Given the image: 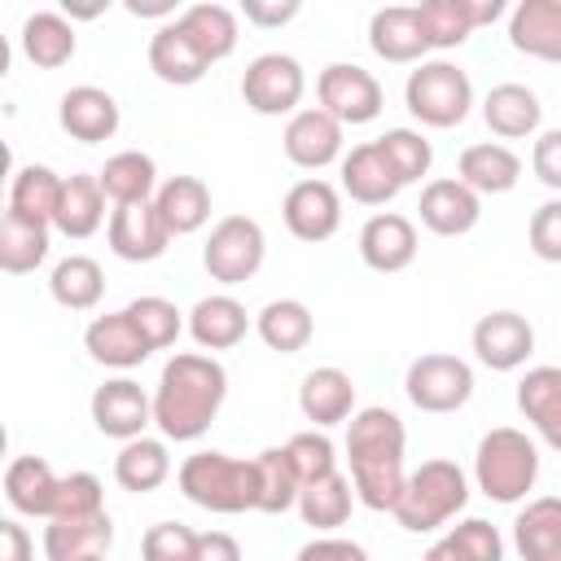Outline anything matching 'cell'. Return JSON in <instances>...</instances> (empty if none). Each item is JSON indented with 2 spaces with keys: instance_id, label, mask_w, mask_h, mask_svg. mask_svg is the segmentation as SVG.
Masks as SVG:
<instances>
[{
  "instance_id": "e0dca14e",
  "label": "cell",
  "mask_w": 561,
  "mask_h": 561,
  "mask_svg": "<svg viewBox=\"0 0 561 561\" xmlns=\"http://www.w3.org/2000/svg\"><path fill=\"white\" fill-rule=\"evenodd\" d=\"M416 250H421L416 224L408 215H399V210H377L359 228V259H364V267H373L381 276L412 267Z\"/></svg>"
},
{
  "instance_id": "cb8c5ba5",
  "label": "cell",
  "mask_w": 561,
  "mask_h": 561,
  "mask_svg": "<svg viewBox=\"0 0 561 561\" xmlns=\"http://www.w3.org/2000/svg\"><path fill=\"white\" fill-rule=\"evenodd\" d=\"M39 543L48 561H92L114 548V522L105 508L88 517H53Z\"/></svg>"
},
{
  "instance_id": "4dcf8cb0",
  "label": "cell",
  "mask_w": 561,
  "mask_h": 561,
  "mask_svg": "<svg viewBox=\"0 0 561 561\" xmlns=\"http://www.w3.org/2000/svg\"><path fill=\"white\" fill-rule=\"evenodd\" d=\"M513 548L522 561H561V495H535L513 517Z\"/></svg>"
},
{
  "instance_id": "ba28073f",
  "label": "cell",
  "mask_w": 561,
  "mask_h": 561,
  "mask_svg": "<svg viewBox=\"0 0 561 561\" xmlns=\"http://www.w3.org/2000/svg\"><path fill=\"white\" fill-rule=\"evenodd\" d=\"M403 394H408L412 408H421L430 416L460 412L473 399V368L460 355H447V351L416 355L403 373Z\"/></svg>"
},
{
  "instance_id": "f1b7e54d",
  "label": "cell",
  "mask_w": 561,
  "mask_h": 561,
  "mask_svg": "<svg viewBox=\"0 0 561 561\" xmlns=\"http://www.w3.org/2000/svg\"><path fill=\"white\" fill-rule=\"evenodd\" d=\"M250 324H254L250 311L232 294H206L188 311V337L202 351H232V346H241Z\"/></svg>"
},
{
  "instance_id": "5b68a950",
  "label": "cell",
  "mask_w": 561,
  "mask_h": 561,
  "mask_svg": "<svg viewBox=\"0 0 561 561\" xmlns=\"http://www.w3.org/2000/svg\"><path fill=\"white\" fill-rule=\"evenodd\" d=\"M539 482V447L517 425H495L478 438L473 486L495 504H522Z\"/></svg>"
},
{
  "instance_id": "60d3db41",
  "label": "cell",
  "mask_w": 561,
  "mask_h": 561,
  "mask_svg": "<svg viewBox=\"0 0 561 561\" xmlns=\"http://www.w3.org/2000/svg\"><path fill=\"white\" fill-rule=\"evenodd\" d=\"M48 294L66 311H92L105 298V272L88 254H66L48 272Z\"/></svg>"
},
{
  "instance_id": "836d02e7",
  "label": "cell",
  "mask_w": 561,
  "mask_h": 561,
  "mask_svg": "<svg viewBox=\"0 0 561 561\" xmlns=\"http://www.w3.org/2000/svg\"><path fill=\"white\" fill-rule=\"evenodd\" d=\"M180 26H184V35L197 44V53H202L210 66L237 53L241 22H237V13H232L228 4H215V0L184 4V9H180Z\"/></svg>"
},
{
  "instance_id": "277c9868",
  "label": "cell",
  "mask_w": 561,
  "mask_h": 561,
  "mask_svg": "<svg viewBox=\"0 0 561 561\" xmlns=\"http://www.w3.org/2000/svg\"><path fill=\"white\" fill-rule=\"evenodd\" d=\"M469 491H473V486H469V473H465L456 460L434 456V460H421V465L408 473V482H403V491H399L390 517H394L408 535H430V530H443L451 517L465 513Z\"/></svg>"
},
{
  "instance_id": "ac0fdd59",
  "label": "cell",
  "mask_w": 561,
  "mask_h": 561,
  "mask_svg": "<svg viewBox=\"0 0 561 561\" xmlns=\"http://www.w3.org/2000/svg\"><path fill=\"white\" fill-rule=\"evenodd\" d=\"M57 123H61V131H66L70 140H79V145H101V140H110V136L118 131L123 110H118V101H114L105 88H96V83H75V88L61 92V101H57Z\"/></svg>"
},
{
  "instance_id": "2e32d148",
  "label": "cell",
  "mask_w": 561,
  "mask_h": 561,
  "mask_svg": "<svg viewBox=\"0 0 561 561\" xmlns=\"http://www.w3.org/2000/svg\"><path fill=\"white\" fill-rule=\"evenodd\" d=\"M416 215H421V228H430L434 237H465L482 219V197L456 175H438L421 188Z\"/></svg>"
},
{
  "instance_id": "d6a6232c",
  "label": "cell",
  "mask_w": 561,
  "mask_h": 561,
  "mask_svg": "<svg viewBox=\"0 0 561 561\" xmlns=\"http://www.w3.org/2000/svg\"><path fill=\"white\" fill-rule=\"evenodd\" d=\"M153 210L171 237H188V232L206 228V219H210V188L197 175H171L158 184Z\"/></svg>"
},
{
  "instance_id": "603a6c76",
  "label": "cell",
  "mask_w": 561,
  "mask_h": 561,
  "mask_svg": "<svg viewBox=\"0 0 561 561\" xmlns=\"http://www.w3.org/2000/svg\"><path fill=\"white\" fill-rule=\"evenodd\" d=\"M508 44L522 57L561 66V0H522L508 9Z\"/></svg>"
},
{
  "instance_id": "91938a15",
  "label": "cell",
  "mask_w": 561,
  "mask_h": 561,
  "mask_svg": "<svg viewBox=\"0 0 561 561\" xmlns=\"http://www.w3.org/2000/svg\"><path fill=\"white\" fill-rule=\"evenodd\" d=\"M508 9H504V0H469V18H473V26H491L495 18H504Z\"/></svg>"
},
{
  "instance_id": "83f0119b",
  "label": "cell",
  "mask_w": 561,
  "mask_h": 561,
  "mask_svg": "<svg viewBox=\"0 0 561 561\" xmlns=\"http://www.w3.org/2000/svg\"><path fill=\"white\" fill-rule=\"evenodd\" d=\"M482 123H486L491 136H500V140L539 136V123H543L539 92L526 88V83H495V88L482 96Z\"/></svg>"
},
{
  "instance_id": "bcb514c9",
  "label": "cell",
  "mask_w": 561,
  "mask_h": 561,
  "mask_svg": "<svg viewBox=\"0 0 561 561\" xmlns=\"http://www.w3.org/2000/svg\"><path fill=\"white\" fill-rule=\"evenodd\" d=\"M123 311L136 320V329L145 333V342H149L153 351L175 346V337L188 329V316H184L171 298H162V294H140V298H131Z\"/></svg>"
},
{
  "instance_id": "30bf717a",
  "label": "cell",
  "mask_w": 561,
  "mask_h": 561,
  "mask_svg": "<svg viewBox=\"0 0 561 561\" xmlns=\"http://www.w3.org/2000/svg\"><path fill=\"white\" fill-rule=\"evenodd\" d=\"M316 101L342 127H359V123H373L381 114L386 92H381V83H377L373 70H364L355 61H329L316 75Z\"/></svg>"
},
{
  "instance_id": "8992f818",
  "label": "cell",
  "mask_w": 561,
  "mask_h": 561,
  "mask_svg": "<svg viewBox=\"0 0 561 561\" xmlns=\"http://www.w3.org/2000/svg\"><path fill=\"white\" fill-rule=\"evenodd\" d=\"M403 105H408V114L421 127L447 131V127H456V123L469 118V110H473V79L456 61L430 57V61H421V66L408 70Z\"/></svg>"
},
{
  "instance_id": "b9f144b4",
  "label": "cell",
  "mask_w": 561,
  "mask_h": 561,
  "mask_svg": "<svg viewBox=\"0 0 561 561\" xmlns=\"http://www.w3.org/2000/svg\"><path fill=\"white\" fill-rule=\"evenodd\" d=\"M48 232L53 228L26 224V219L4 210V219H0V267L9 276H31L48 259Z\"/></svg>"
},
{
  "instance_id": "8d00e7d4",
  "label": "cell",
  "mask_w": 561,
  "mask_h": 561,
  "mask_svg": "<svg viewBox=\"0 0 561 561\" xmlns=\"http://www.w3.org/2000/svg\"><path fill=\"white\" fill-rule=\"evenodd\" d=\"M254 333L267 351L276 355H298L311 337H316V316L302 298H272L263 302V311L254 316Z\"/></svg>"
},
{
  "instance_id": "7dc6e473",
  "label": "cell",
  "mask_w": 561,
  "mask_h": 561,
  "mask_svg": "<svg viewBox=\"0 0 561 561\" xmlns=\"http://www.w3.org/2000/svg\"><path fill=\"white\" fill-rule=\"evenodd\" d=\"M285 451H289L294 473H298L302 486L316 482V478L337 473V447H333V438H329L324 430H298V434L285 443Z\"/></svg>"
},
{
  "instance_id": "f6af8a7d",
  "label": "cell",
  "mask_w": 561,
  "mask_h": 561,
  "mask_svg": "<svg viewBox=\"0 0 561 561\" xmlns=\"http://www.w3.org/2000/svg\"><path fill=\"white\" fill-rule=\"evenodd\" d=\"M377 145H381V153H386V162L394 167V175H399L403 188L416 184V180H425L430 167H434V145H430L425 131H416V127H390V131L377 136Z\"/></svg>"
},
{
  "instance_id": "f5cc1de1",
  "label": "cell",
  "mask_w": 561,
  "mask_h": 561,
  "mask_svg": "<svg viewBox=\"0 0 561 561\" xmlns=\"http://www.w3.org/2000/svg\"><path fill=\"white\" fill-rule=\"evenodd\" d=\"M530 171L543 188H552L561 197V127H548L535 136V149H530Z\"/></svg>"
},
{
  "instance_id": "681fc988",
  "label": "cell",
  "mask_w": 561,
  "mask_h": 561,
  "mask_svg": "<svg viewBox=\"0 0 561 561\" xmlns=\"http://www.w3.org/2000/svg\"><path fill=\"white\" fill-rule=\"evenodd\" d=\"M197 530L184 522H153L140 539V561H193Z\"/></svg>"
},
{
  "instance_id": "ab89813d",
  "label": "cell",
  "mask_w": 561,
  "mask_h": 561,
  "mask_svg": "<svg viewBox=\"0 0 561 561\" xmlns=\"http://www.w3.org/2000/svg\"><path fill=\"white\" fill-rule=\"evenodd\" d=\"M105 197L114 206H131V202H153L158 193V162L140 149H118L105 158V167L96 171Z\"/></svg>"
},
{
  "instance_id": "52a82bcc",
  "label": "cell",
  "mask_w": 561,
  "mask_h": 561,
  "mask_svg": "<svg viewBox=\"0 0 561 561\" xmlns=\"http://www.w3.org/2000/svg\"><path fill=\"white\" fill-rule=\"evenodd\" d=\"M263 254H267V237H263L259 219H250V215H224L210 228L206 245H202V267H206L210 280H219V285L232 289V285H245V280L259 276Z\"/></svg>"
},
{
  "instance_id": "94428289",
  "label": "cell",
  "mask_w": 561,
  "mask_h": 561,
  "mask_svg": "<svg viewBox=\"0 0 561 561\" xmlns=\"http://www.w3.org/2000/svg\"><path fill=\"white\" fill-rule=\"evenodd\" d=\"M421 561H460V557L438 539V543H430V548H425V557H421Z\"/></svg>"
},
{
  "instance_id": "11a10c76",
  "label": "cell",
  "mask_w": 561,
  "mask_h": 561,
  "mask_svg": "<svg viewBox=\"0 0 561 561\" xmlns=\"http://www.w3.org/2000/svg\"><path fill=\"white\" fill-rule=\"evenodd\" d=\"M298 9H302L298 0H285V4H280V0H272V4H267V0H245V4H241V18H245L250 26L272 31V26L294 22V18H298Z\"/></svg>"
},
{
  "instance_id": "4fadbf2b",
  "label": "cell",
  "mask_w": 561,
  "mask_h": 561,
  "mask_svg": "<svg viewBox=\"0 0 561 561\" xmlns=\"http://www.w3.org/2000/svg\"><path fill=\"white\" fill-rule=\"evenodd\" d=\"M280 219L298 241L320 245L342 228V193L329 180L307 175V180L289 184V193L280 202Z\"/></svg>"
},
{
  "instance_id": "7a4b0ae2",
  "label": "cell",
  "mask_w": 561,
  "mask_h": 561,
  "mask_svg": "<svg viewBox=\"0 0 561 561\" xmlns=\"http://www.w3.org/2000/svg\"><path fill=\"white\" fill-rule=\"evenodd\" d=\"M403 451H408V430L403 416L394 408L368 403L346 421V478L355 486V500L373 513H390L408 469H403Z\"/></svg>"
},
{
  "instance_id": "7bdbcfd3",
  "label": "cell",
  "mask_w": 561,
  "mask_h": 561,
  "mask_svg": "<svg viewBox=\"0 0 561 561\" xmlns=\"http://www.w3.org/2000/svg\"><path fill=\"white\" fill-rule=\"evenodd\" d=\"M416 22L425 35V48H460L478 26L469 18V0H421L416 4Z\"/></svg>"
},
{
  "instance_id": "ee69618b",
  "label": "cell",
  "mask_w": 561,
  "mask_h": 561,
  "mask_svg": "<svg viewBox=\"0 0 561 561\" xmlns=\"http://www.w3.org/2000/svg\"><path fill=\"white\" fill-rule=\"evenodd\" d=\"M254 473H259V513H285L298 504V473L285 447H263L254 456Z\"/></svg>"
},
{
  "instance_id": "9a60e30c",
  "label": "cell",
  "mask_w": 561,
  "mask_h": 561,
  "mask_svg": "<svg viewBox=\"0 0 561 561\" xmlns=\"http://www.w3.org/2000/svg\"><path fill=\"white\" fill-rule=\"evenodd\" d=\"M105 241H110V254L123 259V263H153V259L167 254L171 232L158 219L153 202H131V206H114L110 210Z\"/></svg>"
},
{
  "instance_id": "7c38bea8",
  "label": "cell",
  "mask_w": 561,
  "mask_h": 561,
  "mask_svg": "<svg viewBox=\"0 0 561 561\" xmlns=\"http://www.w3.org/2000/svg\"><path fill=\"white\" fill-rule=\"evenodd\" d=\"M342 145H346V127L320 105H302L298 114H289L280 131V149L298 171H324L342 162Z\"/></svg>"
},
{
  "instance_id": "8fae6325",
  "label": "cell",
  "mask_w": 561,
  "mask_h": 561,
  "mask_svg": "<svg viewBox=\"0 0 561 561\" xmlns=\"http://www.w3.org/2000/svg\"><path fill=\"white\" fill-rule=\"evenodd\" d=\"M92 425L114 443H131L153 425V394L131 377H110L92 390Z\"/></svg>"
},
{
  "instance_id": "680465c9",
  "label": "cell",
  "mask_w": 561,
  "mask_h": 561,
  "mask_svg": "<svg viewBox=\"0 0 561 561\" xmlns=\"http://www.w3.org/2000/svg\"><path fill=\"white\" fill-rule=\"evenodd\" d=\"M127 13L131 18H162V22H175L180 18L175 0H127Z\"/></svg>"
},
{
  "instance_id": "3957f363",
  "label": "cell",
  "mask_w": 561,
  "mask_h": 561,
  "mask_svg": "<svg viewBox=\"0 0 561 561\" xmlns=\"http://www.w3.org/2000/svg\"><path fill=\"white\" fill-rule=\"evenodd\" d=\"M180 495L206 513H259V473H254V456H228L215 447H202L193 456H184V465L175 469Z\"/></svg>"
},
{
  "instance_id": "ffe728a7",
  "label": "cell",
  "mask_w": 561,
  "mask_h": 561,
  "mask_svg": "<svg viewBox=\"0 0 561 561\" xmlns=\"http://www.w3.org/2000/svg\"><path fill=\"white\" fill-rule=\"evenodd\" d=\"M337 184H342V193H346L351 202H359V206H386V202H394L399 188H403L377 140H364V145H355L351 153H342V162H337Z\"/></svg>"
},
{
  "instance_id": "4316f807",
  "label": "cell",
  "mask_w": 561,
  "mask_h": 561,
  "mask_svg": "<svg viewBox=\"0 0 561 561\" xmlns=\"http://www.w3.org/2000/svg\"><path fill=\"white\" fill-rule=\"evenodd\" d=\"M57 486H61V478L53 473V465L44 456H13L4 469V500L18 517L48 522L57 508Z\"/></svg>"
},
{
  "instance_id": "74e56055",
  "label": "cell",
  "mask_w": 561,
  "mask_h": 561,
  "mask_svg": "<svg viewBox=\"0 0 561 561\" xmlns=\"http://www.w3.org/2000/svg\"><path fill=\"white\" fill-rule=\"evenodd\" d=\"M359 500H355V486H351V478L337 469V473H329V478H316V482H307L302 491H298V517H302V526H311L316 535H333L337 526H346L351 522V508H355Z\"/></svg>"
},
{
  "instance_id": "9f6ffc18",
  "label": "cell",
  "mask_w": 561,
  "mask_h": 561,
  "mask_svg": "<svg viewBox=\"0 0 561 561\" xmlns=\"http://www.w3.org/2000/svg\"><path fill=\"white\" fill-rule=\"evenodd\" d=\"M0 561H35V539L18 517L0 522Z\"/></svg>"
},
{
  "instance_id": "d590c367",
  "label": "cell",
  "mask_w": 561,
  "mask_h": 561,
  "mask_svg": "<svg viewBox=\"0 0 561 561\" xmlns=\"http://www.w3.org/2000/svg\"><path fill=\"white\" fill-rule=\"evenodd\" d=\"M105 202H110V197H105V188H101L96 175H88V171L66 175L53 228H57L61 237H70V241H88V237L105 224Z\"/></svg>"
},
{
  "instance_id": "9c48e42d",
  "label": "cell",
  "mask_w": 561,
  "mask_h": 561,
  "mask_svg": "<svg viewBox=\"0 0 561 561\" xmlns=\"http://www.w3.org/2000/svg\"><path fill=\"white\" fill-rule=\"evenodd\" d=\"M302 96H307V70L289 53H259L241 75V101L263 118L298 114Z\"/></svg>"
},
{
  "instance_id": "c3c4849f",
  "label": "cell",
  "mask_w": 561,
  "mask_h": 561,
  "mask_svg": "<svg viewBox=\"0 0 561 561\" xmlns=\"http://www.w3.org/2000/svg\"><path fill=\"white\" fill-rule=\"evenodd\" d=\"M443 543H447L460 561H504V535H500L486 517H465V522H456V526L443 535Z\"/></svg>"
},
{
  "instance_id": "d4e9b609",
  "label": "cell",
  "mask_w": 561,
  "mask_h": 561,
  "mask_svg": "<svg viewBox=\"0 0 561 561\" xmlns=\"http://www.w3.org/2000/svg\"><path fill=\"white\" fill-rule=\"evenodd\" d=\"M368 48L390 66H421L425 61V35L416 22V4H386L368 18Z\"/></svg>"
},
{
  "instance_id": "5bb4252c",
  "label": "cell",
  "mask_w": 561,
  "mask_h": 561,
  "mask_svg": "<svg viewBox=\"0 0 561 561\" xmlns=\"http://www.w3.org/2000/svg\"><path fill=\"white\" fill-rule=\"evenodd\" d=\"M469 342H473L478 364L491 368V373H517L535 355V329H530V320L522 311H508V307L504 311H486L473 324Z\"/></svg>"
},
{
  "instance_id": "e575fe53",
  "label": "cell",
  "mask_w": 561,
  "mask_h": 561,
  "mask_svg": "<svg viewBox=\"0 0 561 561\" xmlns=\"http://www.w3.org/2000/svg\"><path fill=\"white\" fill-rule=\"evenodd\" d=\"M22 57L39 70H61L75 48H79V35H75V22L66 13H53V9H39L22 22Z\"/></svg>"
},
{
  "instance_id": "db71d44e",
  "label": "cell",
  "mask_w": 561,
  "mask_h": 561,
  "mask_svg": "<svg viewBox=\"0 0 561 561\" xmlns=\"http://www.w3.org/2000/svg\"><path fill=\"white\" fill-rule=\"evenodd\" d=\"M294 561H373V557H368L364 543H355V539H342V535H316V539H307V543L298 548Z\"/></svg>"
},
{
  "instance_id": "6da1fadb",
  "label": "cell",
  "mask_w": 561,
  "mask_h": 561,
  "mask_svg": "<svg viewBox=\"0 0 561 561\" xmlns=\"http://www.w3.org/2000/svg\"><path fill=\"white\" fill-rule=\"evenodd\" d=\"M228 399V368L206 351H180L153 386V425L167 443H197Z\"/></svg>"
},
{
  "instance_id": "816d5d0a",
  "label": "cell",
  "mask_w": 561,
  "mask_h": 561,
  "mask_svg": "<svg viewBox=\"0 0 561 561\" xmlns=\"http://www.w3.org/2000/svg\"><path fill=\"white\" fill-rule=\"evenodd\" d=\"M526 245L535 259L543 263H561V197H548L530 210V224H526Z\"/></svg>"
},
{
  "instance_id": "484cf974",
  "label": "cell",
  "mask_w": 561,
  "mask_h": 561,
  "mask_svg": "<svg viewBox=\"0 0 561 561\" xmlns=\"http://www.w3.org/2000/svg\"><path fill=\"white\" fill-rule=\"evenodd\" d=\"M456 180L469 184L478 197H495V193L517 188V180H522V158H517L504 140H478V145H465V149H460V158H456Z\"/></svg>"
},
{
  "instance_id": "f35d334b",
  "label": "cell",
  "mask_w": 561,
  "mask_h": 561,
  "mask_svg": "<svg viewBox=\"0 0 561 561\" xmlns=\"http://www.w3.org/2000/svg\"><path fill=\"white\" fill-rule=\"evenodd\" d=\"M167 478H171V447H167V438L140 434V438H131V443L118 447V456H114V482H118L123 491L149 495V491H158Z\"/></svg>"
},
{
  "instance_id": "1f68e13d",
  "label": "cell",
  "mask_w": 561,
  "mask_h": 561,
  "mask_svg": "<svg viewBox=\"0 0 561 561\" xmlns=\"http://www.w3.org/2000/svg\"><path fill=\"white\" fill-rule=\"evenodd\" d=\"M61 175L53 171V167H44V162H26V167H18L13 171V180H9V215H18V219H26V224H39V228H53V219H57V202H61Z\"/></svg>"
},
{
  "instance_id": "6125c7cd",
  "label": "cell",
  "mask_w": 561,
  "mask_h": 561,
  "mask_svg": "<svg viewBox=\"0 0 561 561\" xmlns=\"http://www.w3.org/2000/svg\"><path fill=\"white\" fill-rule=\"evenodd\" d=\"M92 561H110V557H92Z\"/></svg>"
},
{
  "instance_id": "7402d4cb",
  "label": "cell",
  "mask_w": 561,
  "mask_h": 561,
  "mask_svg": "<svg viewBox=\"0 0 561 561\" xmlns=\"http://www.w3.org/2000/svg\"><path fill=\"white\" fill-rule=\"evenodd\" d=\"M298 412L311 421V430H329V425H346L359 408H355V381L351 373L324 364L311 368L298 386Z\"/></svg>"
},
{
  "instance_id": "f907efd6",
  "label": "cell",
  "mask_w": 561,
  "mask_h": 561,
  "mask_svg": "<svg viewBox=\"0 0 561 561\" xmlns=\"http://www.w3.org/2000/svg\"><path fill=\"white\" fill-rule=\"evenodd\" d=\"M105 508V486L96 473L79 469V473H66L61 486H57V508L53 517H88V513H101ZM48 517V522H53Z\"/></svg>"
},
{
  "instance_id": "f546056e",
  "label": "cell",
  "mask_w": 561,
  "mask_h": 561,
  "mask_svg": "<svg viewBox=\"0 0 561 561\" xmlns=\"http://www.w3.org/2000/svg\"><path fill=\"white\" fill-rule=\"evenodd\" d=\"M149 70H153L162 83H171V88H193V83L206 79L210 61L197 53V44L184 35V26H180V18H175V22H162V26L149 35Z\"/></svg>"
},
{
  "instance_id": "d6986e66",
  "label": "cell",
  "mask_w": 561,
  "mask_h": 561,
  "mask_svg": "<svg viewBox=\"0 0 561 561\" xmlns=\"http://www.w3.org/2000/svg\"><path fill=\"white\" fill-rule=\"evenodd\" d=\"M83 351L92 355V364H101V368H118V373L140 368V364L153 355V346L145 342V333L136 329V320H131L127 311L92 316L88 329H83Z\"/></svg>"
},
{
  "instance_id": "6f0895ef",
  "label": "cell",
  "mask_w": 561,
  "mask_h": 561,
  "mask_svg": "<svg viewBox=\"0 0 561 561\" xmlns=\"http://www.w3.org/2000/svg\"><path fill=\"white\" fill-rule=\"evenodd\" d=\"M193 561H245V552H241V543L228 530H202Z\"/></svg>"
},
{
  "instance_id": "44dd1931",
  "label": "cell",
  "mask_w": 561,
  "mask_h": 561,
  "mask_svg": "<svg viewBox=\"0 0 561 561\" xmlns=\"http://www.w3.org/2000/svg\"><path fill=\"white\" fill-rule=\"evenodd\" d=\"M517 412L530 421L539 443L561 456V364H535L522 373Z\"/></svg>"
}]
</instances>
